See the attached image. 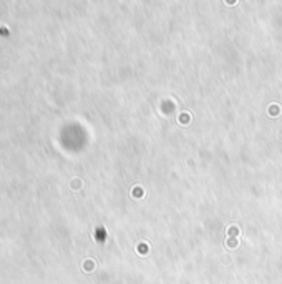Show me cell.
I'll return each instance as SVG.
<instances>
[{
	"mask_svg": "<svg viewBox=\"0 0 282 284\" xmlns=\"http://www.w3.org/2000/svg\"><path fill=\"white\" fill-rule=\"evenodd\" d=\"M227 234H229L231 238H236L237 234H239V228H237V226H231V228H227Z\"/></svg>",
	"mask_w": 282,
	"mask_h": 284,
	"instance_id": "6da1fadb",
	"label": "cell"
},
{
	"mask_svg": "<svg viewBox=\"0 0 282 284\" xmlns=\"http://www.w3.org/2000/svg\"><path fill=\"white\" fill-rule=\"evenodd\" d=\"M226 246H227V248H236L237 246V238H227L226 239Z\"/></svg>",
	"mask_w": 282,
	"mask_h": 284,
	"instance_id": "7a4b0ae2",
	"label": "cell"
},
{
	"mask_svg": "<svg viewBox=\"0 0 282 284\" xmlns=\"http://www.w3.org/2000/svg\"><path fill=\"white\" fill-rule=\"evenodd\" d=\"M189 120H191L189 113H181V116H179V121H181V123H183V125H184V123H188Z\"/></svg>",
	"mask_w": 282,
	"mask_h": 284,
	"instance_id": "3957f363",
	"label": "cell"
},
{
	"mask_svg": "<svg viewBox=\"0 0 282 284\" xmlns=\"http://www.w3.org/2000/svg\"><path fill=\"white\" fill-rule=\"evenodd\" d=\"M279 111H281V110H279V106H276V105L269 108V113H271L272 116H277V115H279Z\"/></svg>",
	"mask_w": 282,
	"mask_h": 284,
	"instance_id": "277c9868",
	"label": "cell"
},
{
	"mask_svg": "<svg viewBox=\"0 0 282 284\" xmlns=\"http://www.w3.org/2000/svg\"><path fill=\"white\" fill-rule=\"evenodd\" d=\"M148 249H149V246H146V244H144V243H141V244H139V246H138V251H139V253H148Z\"/></svg>",
	"mask_w": 282,
	"mask_h": 284,
	"instance_id": "5b68a950",
	"label": "cell"
},
{
	"mask_svg": "<svg viewBox=\"0 0 282 284\" xmlns=\"http://www.w3.org/2000/svg\"><path fill=\"white\" fill-rule=\"evenodd\" d=\"M133 196H136V198H141L143 196V191H141V188H136V190H133Z\"/></svg>",
	"mask_w": 282,
	"mask_h": 284,
	"instance_id": "8992f818",
	"label": "cell"
}]
</instances>
